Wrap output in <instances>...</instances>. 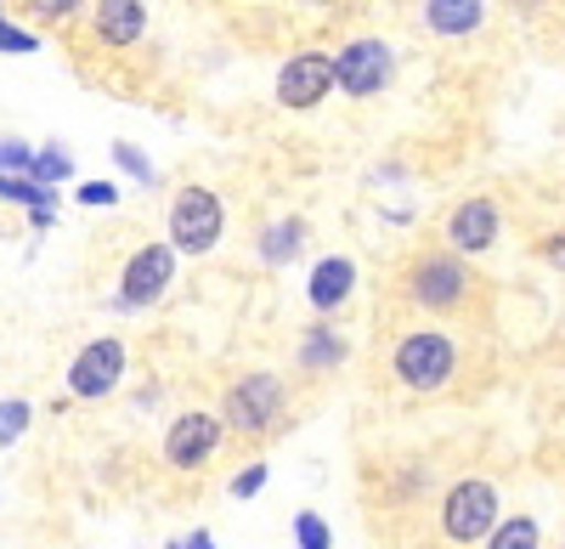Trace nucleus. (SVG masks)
I'll return each mask as SVG.
<instances>
[{
  "label": "nucleus",
  "mask_w": 565,
  "mask_h": 549,
  "mask_svg": "<svg viewBox=\"0 0 565 549\" xmlns=\"http://www.w3.org/2000/svg\"><path fill=\"white\" fill-rule=\"evenodd\" d=\"M498 521H503L498 487H492L487 476H463V482L447 487V498H441V538H447L452 549L487 543V532H492Z\"/></svg>",
  "instance_id": "nucleus-1"
},
{
  "label": "nucleus",
  "mask_w": 565,
  "mask_h": 549,
  "mask_svg": "<svg viewBox=\"0 0 565 549\" xmlns=\"http://www.w3.org/2000/svg\"><path fill=\"white\" fill-rule=\"evenodd\" d=\"M221 233H226V204L215 188L193 181V188H181L170 199V250L175 255H204L221 244Z\"/></svg>",
  "instance_id": "nucleus-2"
},
{
  "label": "nucleus",
  "mask_w": 565,
  "mask_h": 549,
  "mask_svg": "<svg viewBox=\"0 0 565 549\" xmlns=\"http://www.w3.org/2000/svg\"><path fill=\"white\" fill-rule=\"evenodd\" d=\"M391 369L407 391H441L452 374H458V346L452 335L441 329H413L396 340V357H391Z\"/></svg>",
  "instance_id": "nucleus-3"
},
{
  "label": "nucleus",
  "mask_w": 565,
  "mask_h": 549,
  "mask_svg": "<svg viewBox=\"0 0 565 549\" xmlns=\"http://www.w3.org/2000/svg\"><path fill=\"white\" fill-rule=\"evenodd\" d=\"M391 80H396V52L380 34H356L334 52V91H345V97H380Z\"/></svg>",
  "instance_id": "nucleus-4"
},
{
  "label": "nucleus",
  "mask_w": 565,
  "mask_h": 549,
  "mask_svg": "<svg viewBox=\"0 0 565 549\" xmlns=\"http://www.w3.org/2000/svg\"><path fill=\"white\" fill-rule=\"evenodd\" d=\"M282 420V380L255 369V374H238L226 386V408H221V425H232L238 436H266L271 425Z\"/></svg>",
  "instance_id": "nucleus-5"
},
{
  "label": "nucleus",
  "mask_w": 565,
  "mask_h": 549,
  "mask_svg": "<svg viewBox=\"0 0 565 549\" xmlns=\"http://www.w3.org/2000/svg\"><path fill=\"white\" fill-rule=\"evenodd\" d=\"M469 289H476V278H469L463 255H452V250H430V255H418V261H413V278H407L413 306H424V312H458Z\"/></svg>",
  "instance_id": "nucleus-6"
},
{
  "label": "nucleus",
  "mask_w": 565,
  "mask_h": 549,
  "mask_svg": "<svg viewBox=\"0 0 565 549\" xmlns=\"http://www.w3.org/2000/svg\"><path fill=\"white\" fill-rule=\"evenodd\" d=\"M170 284H175V250H170V244H141V250L125 261V272H119L114 312H141V306H153Z\"/></svg>",
  "instance_id": "nucleus-7"
},
{
  "label": "nucleus",
  "mask_w": 565,
  "mask_h": 549,
  "mask_svg": "<svg viewBox=\"0 0 565 549\" xmlns=\"http://www.w3.org/2000/svg\"><path fill=\"white\" fill-rule=\"evenodd\" d=\"M125 362H130V357H125V340H114V335L79 346V357L68 362V397H79V402L114 397L119 380H125Z\"/></svg>",
  "instance_id": "nucleus-8"
},
{
  "label": "nucleus",
  "mask_w": 565,
  "mask_h": 549,
  "mask_svg": "<svg viewBox=\"0 0 565 549\" xmlns=\"http://www.w3.org/2000/svg\"><path fill=\"white\" fill-rule=\"evenodd\" d=\"M221 442H226V425L215 414H204V408H186V414L170 420V431H164V465L170 471H199L221 453Z\"/></svg>",
  "instance_id": "nucleus-9"
},
{
  "label": "nucleus",
  "mask_w": 565,
  "mask_h": 549,
  "mask_svg": "<svg viewBox=\"0 0 565 549\" xmlns=\"http://www.w3.org/2000/svg\"><path fill=\"white\" fill-rule=\"evenodd\" d=\"M328 91H334V57H328V52H295L289 63L277 68V103L289 114L322 108Z\"/></svg>",
  "instance_id": "nucleus-10"
},
{
  "label": "nucleus",
  "mask_w": 565,
  "mask_h": 549,
  "mask_svg": "<svg viewBox=\"0 0 565 549\" xmlns=\"http://www.w3.org/2000/svg\"><path fill=\"white\" fill-rule=\"evenodd\" d=\"M498 233H503V210H498V199H487V193L463 199V204L447 215V244H452V255H487V250L498 244Z\"/></svg>",
  "instance_id": "nucleus-11"
},
{
  "label": "nucleus",
  "mask_w": 565,
  "mask_h": 549,
  "mask_svg": "<svg viewBox=\"0 0 565 549\" xmlns=\"http://www.w3.org/2000/svg\"><path fill=\"white\" fill-rule=\"evenodd\" d=\"M351 289H356V261L351 255H322L306 278V300H311L317 317H334L351 300Z\"/></svg>",
  "instance_id": "nucleus-12"
},
{
  "label": "nucleus",
  "mask_w": 565,
  "mask_h": 549,
  "mask_svg": "<svg viewBox=\"0 0 565 549\" xmlns=\"http://www.w3.org/2000/svg\"><path fill=\"white\" fill-rule=\"evenodd\" d=\"M103 45H136L148 34V7L141 0H97V18H90Z\"/></svg>",
  "instance_id": "nucleus-13"
},
{
  "label": "nucleus",
  "mask_w": 565,
  "mask_h": 549,
  "mask_svg": "<svg viewBox=\"0 0 565 549\" xmlns=\"http://www.w3.org/2000/svg\"><path fill=\"white\" fill-rule=\"evenodd\" d=\"M0 204H23L29 221H34V233H45V226L57 221V188H40L34 176H12V170H0Z\"/></svg>",
  "instance_id": "nucleus-14"
},
{
  "label": "nucleus",
  "mask_w": 565,
  "mask_h": 549,
  "mask_svg": "<svg viewBox=\"0 0 565 549\" xmlns=\"http://www.w3.org/2000/svg\"><path fill=\"white\" fill-rule=\"evenodd\" d=\"M345 351H351V340L322 317V324H311V329L300 335V351H295V357H300L306 374H328V369H340V362H345Z\"/></svg>",
  "instance_id": "nucleus-15"
},
{
  "label": "nucleus",
  "mask_w": 565,
  "mask_h": 549,
  "mask_svg": "<svg viewBox=\"0 0 565 549\" xmlns=\"http://www.w3.org/2000/svg\"><path fill=\"white\" fill-rule=\"evenodd\" d=\"M481 18H487V0H424V23H430V34H447V40L476 34Z\"/></svg>",
  "instance_id": "nucleus-16"
},
{
  "label": "nucleus",
  "mask_w": 565,
  "mask_h": 549,
  "mask_svg": "<svg viewBox=\"0 0 565 549\" xmlns=\"http://www.w3.org/2000/svg\"><path fill=\"white\" fill-rule=\"evenodd\" d=\"M255 250H260L266 266H289V261L306 250V221H300V215H277L271 226H260Z\"/></svg>",
  "instance_id": "nucleus-17"
},
{
  "label": "nucleus",
  "mask_w": 565,
  "mask_h": 549,
  "mask_svg": "<svg viewBox=\"0 0 565 549\" xmlns=\"http://www.w3.org/2000/svg\"><path fill=\"white\" fill-rule=\"evenodd\" d=\"M481 549H543V527H537V516H503Z\"/></svg>",
  "instance_id": "nucleus-18"
},
{
  "label": "nucleus",
  "mask_w": 565,
  "mask_h": 549,
  "mask_svg": "<svg viewBox=\"0 0 565 549\" xmlns=\"http://www.w3.org/2000/svg\"><path fill=\"white\" fill-rule=\"evenodd\" d=\"M29 176L40 181V188H63V181L74 176V159H68V148H63V142H45V148H34V165H29Z\"/></svg>",
  "instance_id": "nucleus-19"
},
{
  "label": "nucleus",
  "mask_w": 565,
  "mask_h": 549,
  "mask_svg": "<svg viewBox=\"0 0 565 549\" xmlns=\"http://www.w3.org/2000/svg\"><path fill=\"white\" fill-rule=\"evenodd\" d=\"M34 425V402L29 397H0V447H18Z\"/></svg>",
  "instance_id": "nucleus-20"
},
{
  "label": "nucleus",
  "mask_w": 565,
  "mask_h": 549,
  "mask_svg": "<svg viewBox=\"0 0 565 549\" xmlns=\"http://www.w3.org/2000/svg\"><path fill=\"white\" fill-rule=\"evenodd\" d=\"M114 165L130 176V181H141V188H153V181H159V170H153V159L148 154H141L136 142H114Z\"/></svg>",
  "instance_id": "nucleus-21"
},
{
  "label": "nucleus",
  "mask_w": 565,
  "mask_h": 549,
  "mask_svg": "<svg viewBox=\"0 0 565 549\" xmlns=\"http://www.w3.org/2000/svg\"><path fill=\"white\" fill-rule=\"evenodd\" d=\"M295 543L300 549H334V532H328V521L317 510H300L295 516Z\"/></svg>",
  "instance_id": "nucleus-22"
},
{
  "label": "nucleus",
  "mask_w": 565,
  "mask_h": 549,
  "mask_svg": "<svg viewBox=\"0 0 565 549\" xmlns=\"http://www.w3.org/2000/svg\"><path fill=\"white\" fill-rule=\"evenodd\" d=\"M0 52H7V57H29V52H40V34L7 23V12H0Z\"/></svg>",
  "instance_id": "nucleus-23"
},
{
  "label": "nucleus",
  "mask_w": 565,
  "mask_h": 549,
  "mask_svg": "<svg viewBox=\"0 0 565 549\" xmlns=\"http://www.w3.org/2000/svg\"><path fill=\"white\" fill-rule=\"evenodd\" d=\"M23 12H29L34 23H63V18L79 12V0H23Z\"/></svg>",
  "instance_id": "nucleus-24"
},
{
  "label": "nucleus",
  "mask_w": 565,
  "mask_h": 549,
  "mask_svg": "<svg viewBox=\"0 0 565 549\" xmlns=\"http://www.w3.org/2000/svg\"><path fill=\"white\" fill-rule=\"evenodd\" d=\"M29 165H34V148L29 142H12V136H0V170L29 176Z\"/></svg>",
  "instance_id": "nucleus-25"
},
{
  "label": "nucleus",
  "mask_w": 565,
  "mask_h": 549,
  "mask_svg": "<svg viewBox=\"0 0 565 549\" xmlns=\"http://www.w3.org/2000/svg\"><path fill=\"white\" fill-rule=\"evenodd\" d=\"M266 476H271V471H266V465L255 460V465H244L238 476H232V487H226V493H232V498H255V493L266 487Z\"/></svg>",
  "instance_id": "nucleus-26"
},
{
  "label": "nucleus",
  "mask_w": 565,
  "mask_h": 549,
  "mask_svg": "<svg viewBox=\"0 0 565 549\" xmlns=\"http://www.w3.org/2000/svg\"><path fill=\"white\" fill-rule=\"evenodd\" d=\"M79 204L85 210H108V204H119V188L114 181H79Z\"/></svg>",
  "instance_id": "nucleus-27"
},
{
  "label": "nucleus",
  "mask_w": 565,
  "mask_h": 549,
  "mask_svg": "<svg viewBox=\"0 0 565 549\" xmlns=\"http://www.w3.org/2000/svg\"><path fill=\"white\" fill-rule=\"evenodd\" d=\"M164 549H215V532H204V527H199V532H186V538H170Z\"/></svg>",
  "instance_id": "nucleus-28"
},
{
  "label": "nucleus",
  "mask_w": 565,
  "mask_h": 549,
  "mask_svg": "<svg viewBox=\"0 0 565 549\" xmlns=\"http://www.w3.org/2000/svg\"><path fill=\"white\" fill-rule=\"evenodd\" d=\"M543 261H548V266H559V272H565V233H554V239H548V244H543Z\"/></svg>",
  "instance_id": "nucleus-29"
},
{
  "label": "nucleus",
  "mask_w": 565,
  "mask_h": 549,
  "mask_svg": "<svg viewBox=\"0 0 565 549\" xmlns=\"http://www.w3.org/2000/svg\"><path fill=\"white\" fill-rule=\"evenodd\" d=\"M317 7H340V0H317Z\"/></svg>",
  "instance_id": "nucleus-30"
},
{
  "label": "nucleus",
  "mask_w": 565,
  "mask_h": 549,
  "mask_svg": "<svg viewBox=\"0 0 565 549\" xmlns=\"http://www.w3.org/2000/svg\"><path fill=\"white\" fill-rule=\"evenodd\" d=\"M0 12H7V7H0Z\"/></svg>",
  "instance_id": "nucleus-31"
},
{
  "label": "nucleus",
  "mask_w": 565,
  "mask_h": 549,
  "mask_svg": "<svg viewBox=\"0 0 565 549\" xmlns=\"http://www.w3.org/2000/svg\"><path fill=\"white\" fill-rule=\"evenodd\" d=\"M559 549H565V543H559Z\"/></svg>",
  "instance_id": "nucleus-32"
}]
</instances>
